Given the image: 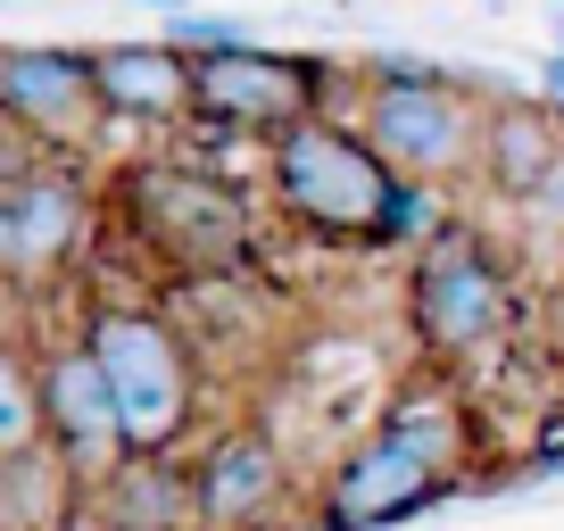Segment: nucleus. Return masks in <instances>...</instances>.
<instances>
[{
  "instance_id": "17",
  "label": "nucleus",
  "mask_w": 564,
  "mask_h": 531,
  "mask_svg": "<svg viewBox=\"0 0 564 531\" xmlns=\"http://www.w3.org/2000/svg\"><path fill=\"white\" fill-rule=\"evenodd\" d=\"M166 42H175L183 58H216V51H249V25L241 18H216V9H175V18H166Z\"/></svg>"
},
{
  "instance_id": "3",
  "label": "nucleus",
  "mask_w": 564,
  "mask_h": 531,
  "mask_svg": "<svg viewBox=\"0 0 564 531\" xmlns=\"http://www.w3.org/2000/svg\"><path fill=\"white\" fill-rule=\"evenodd\" d=\"M75 333L91 340L108 373V399L124 415V448L133 457H175L199 424V399H208V366L183 340V324L150 300H91Z\"/></svg>"
},
{
  "instance_id": "15",
  "label": "nucleus",
  "mask_w": 564,
  "mask_h": 531,
  "mask_svg": "<svg viewBox=\"0 0 564 531\" xmlns=\"http://www.w3.org/2000/svg\"><path fill=\"white\" fill-rule=\"evenodd\" d=\"M91 523H100V531H199L192 465H175V457H133L108 490H91Z\"/></svg>"
},
{
  "instance_id": "8",
  "label": "nucleus",
  "mask_w": 564,
  "mask_h": 531,
  "mask_svg": "<svg viewBox=\"0 0 564 531\" xmlns=\"http://www.w3.org/2000/svg\"><path fill=\"white\" fill-rule=\"evenodd\" d=\"M324 91H333L324 58L249 42V51L199 58V75H192V124H208V133H265V142H282L291 124L324 117Z\"/></svg>"
},
{
  "instance_id": "12",
  "label": "nucleus",
  "mask_w": 564,
  "mask_h": 531,
  "mask_svg": "<svg viewBox=\"0 0 564 531\" xmlns=\"http://www.w3.org/2000/svg\"><path fill=\"white\" fill-rule=\"evenodd\" d=\"M564 175V117L547 100H490L481 108V183L498 199H547Z\"/></svg>"
},
{
  "instance_id": "14",
  "label": "nucleus",
  "mask_w": 564,
  "mask_h": 531,
  "mask_svg": "<svg viewBox=\"0 0 564 531\" xmlns=\"http://www.w3.org/2000/svg\"><path fill=\"white\" fill-rule=\"evenodd\" d=\"M91 490L51 441L25 457H0V531H84Z\"/></svg>"
},
{
  "instance_id": "1",
  "label": "nucleus",
  "mask_w": 564,
  "mask_h": 531,
  "mask_svg": "<svg viewBox=\"0 0 564 531\" xmlns=\"http://www.w3.org/2000/svg\"><path fill=\"white\" fill-rule=\"evenodd\" d=\"M474 474V408L448 382L399 390L316 481V531H390Z\"/></svg>"
},
{
  "instance_id": "6",
  "label": "nucleus",
  "mask_w": 564,
  "mask_h": 531,
  "mask_svg": "<svg viewBox=\"0 0 564 531\" xmlns=\"http://www.w3.org/2000/svg\"><path fill=\"white\" fill-rule=\"evenodd\" d=\"M91 225H100V183L75 159L9 142V166H0V274L18 291L67 283L91 249Z\"/></svg>"
},
{
  "instance_id": "19",
  "label": "nucleus",
  "mask_w": 564,
  "mask_h": 531,
  "mask_svg": "<svg viewBox=\"0 0 564 531\" xmlns=\"http://www.w3.org/2000/svg\"><path fill=\"white\" fill-rule=\"evenodd\" d=\"M540 100L564 117V51H547V67H540Z\"/></svg>"
},
{
  "instance_id": "18",
  "label": "nucleus",
  "mask_w": 564,
  "mask_h": 531,
  "mask_svg": "<svg viewBox=\"0 0 564 531\" xmlns=\"http://www.w3.org/2000/svg\"><path fill=\"white\" fill-rule=\"evenodd\" d=\"M540 357L564 373V274L547 283V300H540Z\"/></svg>"
},
{
  "instance_id": "4",
  "label": "nucleus",
  "mask_w": 564,
  "mask_h": 531,
  "mask_svg": "<svg viewBox=\"0 0 564 531\" xmlns=\"http://www.w3.org/2000/svg\"><path fill=\"white\" fill-rule=\"evenodd\" d=\"M507 324H514L507 258L474 225L448 216L406 266V340H415V357L432 373H474L507 349Z\"/></svg>"
},
{
  "instance_id": "13",
  "label": "nucleus",
  "mask_w": 564,
  "mask_h": 531,
  "mask_svg": "<svg viewBox=\"0 0 564 531\" xmlns=\"http://www.w3.org/2000/svg\"><path fill=\"white\" fill-rule=\"evenodd\" d=\"M192 75L199 58H183L175 42H100L91 51L100 108L133 124H192Z\"/></svg>"
},
{
  "instance_id": "7",
  "label": "nucleus",
  "mask_w": 564,
  "mask_h": 531,
  "mask_svg": "<svg viewBox=\"0 0 564 531\" xmlns=\"http://www.w3.org/2000/svg\"><path fill=\"white\" fill-rule=\"evenodd\" d=\"M481 108L490 100H474L448 75H406V84H366L349 124L382 150L390 175L441 192L457 175H481Z\"/></svg>"
},
{
  "instance_id": "16",
  "label": "nucleus",
  "mask_w": 564,
  "mask_h": 531,
  "mask_svg": "<svg viewBox=\"0 0 564 531\" xmlns=\"http://www.w3.org/2000/svg\"><path fill=\"white\" fill-rule=\"evenodd\" d=\"M42 441L51 432H42V390H34V340H18L0 366V457H25Z\"/></svg>"
},
{
  "instance_id": "9",
  "label": "nucleus",
  "mask_w": 564,
  "mask_h": 531,
  "mask_svg": "<svg viewBox=\"0 0 564 531\" xmlns=\"http://www.w3.org/2000/svg\"><path fill=\"white\" fill-rule=\"evenodd\" d=\"M34 390H42V432H51V448L75 465V481H84V490H108V481L133 465V448H124V415H117V399H108V373H100V357H91V340L84 333L34 340Z\"/></svg>"
},
{
  "instance_id": "5",
  "label": "nucleus",
  "mask_w": 564,
  "mask_h": 531,
  "mask_svg": "<svg viewBox=\"0 0 564 531\" xmlns=\"http://www.w3.org/2000/svg\"><path fill=\"white\" fill-rule=\"evenodd\" d=\"M406 175H390L382 150L340 117H307L282 142H265V192L282 225L316 232V241H373L382 249L390 199Z\"/></svg>"
},
{
  "instance_id": "20",
  "label": "nucleus",
  "mask_w": 564,
  "mask_h": 531,
  "mask_svg": "<svg viewBox=\"0 0 564 531\" xmlns=\"http://www.w3.org/2000/svg\"><path fill=\"white\" fill-rule=\"evenodd\" d=\"M141 9H166V18H175V9H183V0H141Z\"/></svg>"
},
{
  "instance_id": "10",
  "label": "nucleus",
  "mask_w": 564,
  "mask_h": 531,
  "mask_svg": "<svg viewBox=\"0 0 564 531\" xmlns=\"http://www.w3.org/2000/svg\"><path fill=\"white\" fill-rule=\"evenodd\" d=\"M0 117L9 133L51 159H75L91 142V124L108 117L100 84H91V51H67V42H18L0 51Z\"/></svg>"
},
{
  "instance_id": "2",
  "label": "nucleus",
  "mask_w": 564,
  "mask_h": 531,
  "mask_svg": "<svg viewBox=\"0 0 564 531\" xmlns=\"http://www.w3.org/2000/svg\"><path fill=\"white\" fill-rule=\"evenodd\" d=\"M108 208L175 283H241L258 274V216L225 175L192 159H133L108 175Z\"/></svg>"
},
{
  "instance_id": "11",
  "label": "nucleus",
  "mask_w": 564,
  "mask_h": 531,
  "mask_svg": "<svg viewBox=\"0 0 564 531\" xmlns=\"http://www.w3.org/2000/svg\"><path fill=\"white\" fill-rule=\"evenodd\" d=\"M291 498V457L265 424H225L192 465V507L199 531H258Z\"/></svg>"
}]
</instances>
